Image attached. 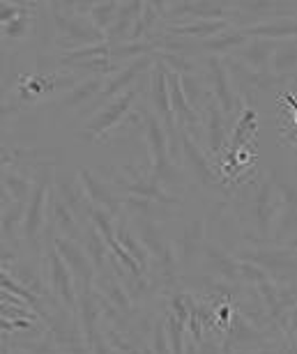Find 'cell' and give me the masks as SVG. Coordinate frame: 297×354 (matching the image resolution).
I'll return each instance as SVG.
<instances>
[{
	"label": "cell",
	"instance_id": "18",
	"mask_svg": "<svg viewBox=\"0 0 297 354\" xmlns=\"http://www.w3.org/2000/svg\"><path fill=\"white\" fill-rule=\"evenodd\" d=\"M104 86H106L104 76H88L86 81H79V86L72 88L60 99V109L74 111V109H83V106L95 104V99L102 95Z\"/></svg>",
	"mask_w": 297,
	"mask_h": 354
},
{
	"label": "cell",
	"instance_id": "14",
	"mask_svg": "<svg viewBox=\"0 0 297 354\" xmlns=\"http://www.w3.org/2000/svg\"><path fill=\"white\" fill-rule=\"evenodd\" d=\"M263 343V334L253 327V324L246 320L244 315L235 313L233 315V322L228 327V336H226V345H224V354H231L233 350L242 352L251 345H260Z\"/></svg>",
	"mask_w": 297,
	"mask_h": 354
},
{
	"label": "cell",
	"instance_id": "38",
	"mask_svg": "<svg viewBox=\"0 0 297 354\" xmlns=\"http://www.w3.org/2000/svg\"><path fill=\"white\" fill-rule=\"evenodd\" d=\"M279 324H281V329L286 331V336L291 338V343L297 348V306L288 308L286 313L279 317Z\"/></svg>",
	"mask_w": 297,
	"mask_h": 354
},
{
	"label": "cell",
	"instance_id": "21",
	"mask_svg": "<svg viewBox=\"0 0 297 354\" xmlns=\"http://www.w3.org/2000/svg\"><path fill=\"white\" fill-rule=\"evenodd\" d=\"M51 214H53V221H55V228H58L60 235L58 237H67V239H74V242H81L83 239V225L79 223V218L72 209L67 207L65 203L60 201V196L55 194L51 196Z\"/></svg>",
	"mask_w": 297,
	"mask_h": 354
},
{
	"label": "cell",
	"instance_id": "19",
	"mask_svg": "<svg viewBox=\"0 0 297 354\" xmlns=\"http://www.w3.org/2000/svg\"><path fill=\"white\" fill-rule=\"evenodd\" d=\"M228 21H201L196 19L192 24H173L166 28V35H175V37H187V39H212L217 35L228 30Z\"/></svg>",
	"mask_w": 297,
	"mask_h": 354
},
{
	"label": "cell",
	"instance_id": "39",
	"mask_svg": "<svg viewBox=\"0 0 297 354\" xmlns=\"http://www.w3.org/2000/svg\"><path fill=\"white\" fill-rule=\"evenodd\" d=\"M28 10H30V5H14V3H3V7H0V21H3V26L12 24L14 19H19L21 14H26Z\"/></svg>",
	"mask_w": 297,
	"mask_h": 354
},
{
	"label": "cell",
	"instance_id": "22",
	"mask_svg": "<svg viewBox=\"0 0 297 354\" xmlns=\"http://www.w3.org/2000/svg\"><path fill=\"white\" fill-rule=\"evenodd\" d=\"M246 41H249V37L240 28V30H226L222 35H217V37L205 39L198 46H201V51H208L212 55H228L231 51H240Z\"/></svg>",
	"mask_w": 297,
	"mask_h": 354
},
{
	"label": "cell",
	"instance_id": "2",
	"mask_svg": "<svg viewBox=\"0 0 297 354\" xmlns=\"http://www.w3.org/2000/svg\"><path fill=\"white\" fill-rule=\"evenodd\" d=\"M55 182L51 168H42L37 180L33 184V194L26 203V218H24V239L26 244L37 246V242L44 235L46 223V205L51 201V184Z\"/></svg>",
	"mask_w": 297,
	"mask_h": 354
},
{
	"label": "cell",
	"instance_id": "20",
	"mask_svg": "<svg viewBox=\"0 0 297 354\" xmlns=\"http://www.w3.org/2000/svg\"><path fill=\"white\" fill-rule=\"evenodd\" d=\"M143 5L141 0H134V3H120V12H118V19L113 28L106 35V41L109 44H120V41H129V35L136 26V21L143 12Z\"/></svg>",
	"mask_w": 297,
	"mask_h": 354
},
{
	"label": "cell",
	"instance_id": "10",
	"mask_svg": "<svg viewBox=\"0 0 297 354\" xmlns=\"http://www.w3.org/2000/svg\"><path fill=\"white\" fill-rule=\"evenodd\" d=\"M208 76H210L212 95H215V102L219 104V109H222L226 115H233L240 104H237L235 90H233L228 69H226L224 62H219L217 58H210L208 60Z\"/></svg>",
	"mask_w": 297,
	"mask_h": 354
},
{
	"label": "cell",
	"instance_id": "11",
	"mask_svg": "<svg viewBox=\"0 0 297 354\" xmlns=\"http://www.w3.org/2000/svg\"><path fill=\"white\" fill-rule=\"evenodd\" d=\"M201 256H203L205 267H208L212 274H217L219 279H224V281H228V283L242 281V263L233 260L219 244L203 242Z\"/></svg>",
	"mask_w": 297,
	"mask_h": 354
},
{
	"label": "cell",
	"instance_id": "25",
	"mask_svg": "<svg viewBox=\"0 0 297 354\" xmlns=\"http://www.w3.org/2000/svg\"><path fill=\"white\" fill-rule=\"evenodd\" d=\"M157 53V39L154 41H120V44H111V60H141L147 55Z\"/></svg>",
	"mask_w": 297,
	"mask_h": 354
},
{
	"label": "cell",
	"instance_id": "13",
	"mask_svg": "<svg viewBox=\"0 0 297 354\" xmlns=\"http://www.w3.org/2000/svg\"><path fill=\"white\" fill-rule=\"evenodd\" d=\"M277 46H279V41L249 37V41H246L240 51H235V55L244 67L251 69V72L265 76L267 69H270L272 55H274V51H277Z\"/></svg>",
	"mask_w": 297,
	"mask_h": 354
},
{
	"label": "cell",
	"instance_id": "37",
	"mask_svg": "<svg viewBox=\"0 0 297 354\" xmlns=\"http://www.w3.org/2000/svg\"><path fill=\"white\" fill-rule=\"evenodd\" d=\"M152 354H173L171 343H168L166 322H157L152 331Z\"/></svg>",
	"mask_w": 297,
	"mask_h": 354
},
{
	"label": "cell",
	"instance_id": "35",
	"mask_svg": "<svg viewBox=\"0 0 297 354\" xmlns=\"http://www.w3.org/2000/svg\"><path fill=\"white\" fill-rule=\"evenodd\" d=\"M256 129H258L256 113H253L251 109H246V111H244V115H242V120H240V124H237V131L233 133V143H231L233 152L237 150L240 143H244L246 136H249V131H256Z\"/></svg>",
	"mask_w": 297,
	"mask_h": 354
},
{
	"label": "cell",
	"instance_id": "27",
	"mask_svg": "<svg viewBox=\"0 0 297 354\" xmlns=\"http://www.w3.org/2000/svg\"><path fill=\"white\" fill-rule=\"evenodd\" d=\"M127 209H132L136 216H143V218H150V221H159V218H168L173 214L166 205H161L157 201H150V198H138V196H129L127 201L123 203Z\"/></svg>",
	"mask_w": 297,
	"mask_h": 354
},
{
	"label": "cell",
	"instance_id": "15",
	"mask_svg": "<svg viewBox=\"0 0 297 354\" xmlns=\"http://www.w3.org/2000/svg\"><path fill=\"white\" fill-rule=\"evenodd\" d=\"M246 37H260V39H272V41H291L297 39V19H272L263 21V24H251L242 28Z\"/></svg>",
	"mask_w": 297,
	"mask_h": 354
},
{
	"label": "cell",
	"instance_id": "26",
	"mask_svg": "<svg viewBox=\"0 0 297 354\" xmlns=\"http://www.w3.org/2000/svg\"><path fill=\"white\" fill-rule=\"evenodd\" d=\"M116 239L120 242V246L129 253V256L136 260L138 267L143 269V274H145V269H147V260H150V253H147V249L143 244L138 242L136 237L132 235L129 228H127V221L125 218H120V223H118V228H116Z\"/></svg>",
	"mask_w": 297,
	"mask_h": 354
},
{
	"label": "cell",
	"instance_id": "3",
	"mask_svg": "<svg viewBox=\"0 0 297 354\" xmlns=\"http://www.w3.org/2000/svg\"><path fill=\"white\" fill-rule=\"evenodd\" d=\"M138 95H141V90L132 88V90H127L125 95H120L118 99H113V102L102 106V109L95 113V118L90 120L86 127H83L81 140H88V143H93V140H99V138L109 136V133L116 129V127L132 113V106L138 99Z\"/></svg>",
	"mask_w": 297,
	"mask_h": 354
},
{
	"label": "cell",
	"instance_id": "42",
	"mask_svg": "<svg viewBox=\"0 0 297 354\" xmlns=\"http://www.w3.org/2000/svg\"><path fill=\"white\" fill-rule=\"evenodd\" d=\"M260 354H272V352H260Z\"/></svg>",
	"mask_w": 297,
	"mask_h": 354
},
{
	"label": "cell",
	"instance_id": "41",
	"mask_svg": "<svg viewBox=\"0 0 297 354\" xmlns=\"http://www.w3.org/2000/svg\"><path fill=\"white\" fill-rule=\"evenodd\" d=\"M5 354H28V352H26V350H19V348H17V352H5Z\"/></svg>",
	"mask_w": 297,
	"mask_h": 354
},
{
	"label": "cell",
	"instance_id": "30",
	"mask_svg": "<svg viewBox=\"0 0 297 354\" xmlns=\"http://www.w3.org/2000/svg\"><path fill=\"white\" fill-rule=\"evenodd\" d=\"M99 58H111V44H109V41H104V44L76 48V51H72V53H62V58L58 62L62 67H74V65H81V62H90V60H99Z\"/></svg>",
	"mask_w": 297,
	"mask_h": 354
},
{
	"label": "cell",
	"instance_id": "5",
	"mask_svg": "<svg viewBox=\"0 0 297 354\" xmlns=\"http://www.w3.org/2000/svg\"><path fill=\"white\" fill-rule=\"evenodd\" d=\"M46 281L48 288L55 299H60V304L67 310L76 313L79 310V299H76V288L74 286V274L69 272V267L65 265V260L60 258V253L55 251V246L51 244L46 249Z\"/></svg>",
	"mask_w": 297,
	"mask_h": 354
},
{
	"label": "cell",
	"instance_id": "40",
	"mask_svg": "<svg viewBox=\"0 0 297 354\" xmlns=\"http://www.w3.org/2000/svg\"><path fill=\"white\" fill-rule=\"evenodd\" d=\"M286 246H288V251H297V237L288 239V242H286Z\"/></svg>",
	"mask_w": 297,
	"mask_h": 354
},
{
	"label": "cell",
	"instance_id": "23",
	"mask_svg": "<svg viewBox=\"0 0 297 354\" xmlns=\"http://www.w3.org/2000/svg\"><path fill=\"white\" fill-rule=\"evenodd\" d=\"M203 242H205V223L203 221H194L187 225L185 235L178 242V251H180V260L187 265H192L196 256H201V249H203Z\"/></svg>",
	"mask_w": 297,
	"mask_h": 354
},
{
	"label": "cell",
	"instance_id": "6",
	"mask_svg": "<svg viewBox=\"0 0 297 354\" xmlns=\"http://www.w3.org/2000/svg\"><path fill=\"white\" fill-rule=\"evenodd\" d=\"M53 246H55V251L60 253V258L65 260L69 272L74 274V279L81 283V290L93 288L97 269L93 265V260H90V256L86 253V249H83V244L74 242V239H67V237H55Z\"/></svg>",
	"mask_w": 297,
	"mask_h": 354
},
{
	"label": "cell",
	"instance_id": "28",
	"mask_svg": "<svg viewBox=\"0 0 297 354\" xmlns=\"http://www.w3.org/2000/svg\"><path fill=\"white\" fill-rule=\"evenodd\" d=\"M270 69H272V74H277V76H286V74L295 72L297 69V39L281 41L272 55Z\"/></svg>",
	"mask_w": 297,
	"mask_h": 354
},
{
	"label": "cell",
	"instance_id": "24",
	"mask_svg": "<svg viewBox=\"0 0 297 354\" xmlns=\"http://www.w3.org/2000/svg\"><path fill=\"white\" fill-rule=\"evenodd\" d=\"M24 218H26V203H12L3 207V239L7 246H14L17 235H24Z\"/></svg>",
	"mask_w": 297,
	"mask_h": 354
},
{
	"label": "cell",
	"instance_id": "17",
	"mask_svg": "<svg viewBox=\"0 0 297 354\" xmlns=\"http://www.w3.org/2000/svg\"><path fill=\"white\" fill-rule=\"evenodd\" d=\"M95 286H97V295L104 297L106 301H111L113 306L118 310H123V313H129L132 310V304H129V292L125 290L123 281H120V276L116 272H99L95 276Z\"/></svg>",
	"mask_w": 297,
	"mask_h": 354
},
{
	"label": "cell",
	"instance_id": "7",
	"mask_svg": "<svg viewBox=\"0 0 297 354\" xmlns=\"http://www.w3.org/2000/svg\"><path fill=\"white\" fill-rule=\"evenodd\" d=\"M274 177V184H277L279 194H281V214H279V223L277 230H274V239L277 242H288V239L297 237V187L293 182L284 180V177Z\"/></svg>",
	"mask_w": 297,
	"mask_h": 354
},
{
	"label": "cell",
	"instance_id": "29",
	"mask_svg": "<svg viewBox=\"0 0 297 354\" xmlns=\"http://www.w3.org/2000/svg\"><path fill=\"white\" fill-rule=\"evenodd\" d=\"M3 194H7L14 203H28V198L33 194V184L21 177L14 168H5L3 173Z\"/></svg>",
	"mask_w": 297,
	"mask_h": 354
},
{
	"label": "cell",
	"instance_id": "33",
	"mask_svg": "<svg viewBox=\"0 0 297 354\" xmlns=\"http://www.w3.org/2000/svg\"><path fill=\"white\" fill-rule=\"evenodd\" d=\"M166 334L168 343H171L173 354H185V334H187V322H182L178 315L168 310L166 315Z\"/></svg>",
	"mask_w": 297,
	"mask_h": 354
},
{
	"label": "cell",
	"instance_id": "8",
	"mask_svg": "<svg viewBox=\"0 0 297 354\" xmlns=\"http://www.w3.org/2000/svg\"><path fill=\"white\" fill-rule=\"evenodd\" d=\"M180 150H182V159H185L187 171L192 173L196 180L203 184V187L215 189V191L222 189V182H219V177L210 168L208 159H205L203 147L198 145L196 140L185 131H182V136H180Z\"/></svg>",
	"mask_w": 297,
	"mask_h": 354
},
{
	"label": "cell",
	"instance_id": "36",
	"mask_svg": "<svg viewBox=\"0 0 297 354\" xmlns=\"http://www.w3.org/2000/svg\"><path fill=\"white\" fill-rule=\"evenodd\" d=\"M30 10H33V7H30ZM30 10H28L26 14H21L19 19H14L12 24L3 26V35H5L7 41H21L26 37L28 28H30Z\"/></svg>",
	"mask_w": 297,
	"mask_h": 354
},
{
	"label": "cell",
	"instance_id": "1",
	"mask_svg": "<svg viewBox=\"0 0 297 354\" xmlns=\"http://www.w3.org/2000/svg\"><path fill=\"white\" fill-rule=\"evenodd\" d=\"M46 5H48V14H51L53 28L58 30L55 44L65 48V53H72L83 46L104 44L106 41V35L97 30L93 21L69 12L65 3H46Z\"/></svg>",
	"mask_w": 297,
	"mask_h": 354
},
{
	"label": "cell",
	"instance_id": "32",
	"mask_svg": "<svg viewBox=\"0 0 297 354\" xmlns=\"http://www.w3.org/2000/svg\"><path fill=\"white\" fill-rule=\"evenodd\" d=\"M118 12H120V3H116V0L95 3L93 12H90V21H93L99 32L109 35V30H111L113 24H116V19H118Z\"/></svg>",
	"mask_w": 297,
	"mask_h": 354
},
{
	"label": "cell",
	"instance_id": "4",
	"mask_svg": "<svg viewBox=\"0 0 297 354\" xmlns=\"http://www.w3.org/2000/svg\"><path fill=\"white\" fill-rule=\"evenodd\" d=\"M279 214H281V194L270 173V177L258 182L256 196H253V218H256L258 235L263 239L270 237L272 230H277Z\"/></svg>",
	"mask_w": 297,
	"mask_h": 354
},
{
	"label": "cell",
	"instance_id": "31",
	"mask_svg": "<svg viewBox=\"0 0 297 354\" xmlns=\"http://www.w3.org/2000/svg\"><path fill=\"white\" fill-rule=\"evenodd\" d=\"M180 86H182V92H185L187 102L192 104V109L196 113H203L208 109V104L212 99H208V92H205V86L201 83V79H196L194 74L180 76Z\"/></svg>",
	"mask_w": 297,
	"mask_h": 354
},
{
	"label": "cell",
	"instance_id": "34",
	"mask_svg": "<svg viewBox=\"0 0 297 354\" xmlns=\"http://www.w3.org/2000/svg\"><path fill=\"white\" fill-rule=\"evenodd\" d=\"M154 60L161 62L168 72L173 69V72H178L180 76H187L194 72V62L180 53H154Z\"/></svg>",
	"mask_w": 297,
	"mask_h": 354
},
{
	"label": "cell",
	"instance_id": "9",
	"mask_svg": "<svg viewBox=\"0 0 297 354\" xmlns=\"http://www.w3.org/2000/svg\"><path fill=\"white\" fill-rule=\"evenodd\" d=\"M53 184H55V189H58L60 201L74 212L83 228H86V225H90V209H93V205H90L88 196H86V189H83V184H81L79 177L62 175L60 173V175H55V182Z\"/></svg>",
	"mask_w": 297,
	"mask_h": 354
},
{
	"label": "cell",
	"instance_id": "16",
	"mask_svg": "<svg viewBox=\"0 0 297 354\" xmlns=\"http://www.w3.org/2000/svg\"><path fill=\"white\" fill-rule=\"evenodd\" d=\"M203 127H205V143H208V150L212 154L222 152L226 145V136H228V129H226V113L219 109V104L212 99L208 104V109L203 111Z\"/></svg>",
	"mask_w": 297,
	"mask_h": 354
},
{
	"label": "cell",
	"instance_id": "12",
	"mask_svg": "<svg viewBox=\"0 0 297 354\" xmlns=\"http://www.w3.org/2000/svg\"><path fill=\"white\" fill-rule=\"evenodd\" d=\"M79 180L83 184V189H86V196H88V201H90V205H93V207L109 212L113 218L120 214V205H123V203H120L118 196L113 194L111 184L97 180V177L90 173L88 168H81Z\"/></svg>",
	"mask_w": 297,
	"mask_h": 354
}]
</instances>
